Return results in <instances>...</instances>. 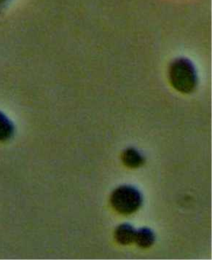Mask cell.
Listing matches in <instances>:
<instances>
[{"label":"cell","instance_id":"cell-6","mask_svg":"<svg viewBox=\"0 0 212 260\" xmlns=\"http://www.w3.org/2000/svg\"><path fill=\"white\" fill-rule=\"evenodd\" d=\"M14 126L11 120L0 112V142H6L13 137Z\"/></svg>","mask_w":212,"mask_h":260},{"label":"cell","instance_id":"cell-3","mask_svg":"<svg viewBox=\"0 0 212 260\" xmlns=\"http://www.w3.org/2000/svg\"><path fill=\"white\" fill-rule=\"evenodd\" d=\"M136 231L130 224H123L117 228L114 237L116 241L121 245H129L134 242Z\"/></svg>","mask_w":212,"mask_h":260},{"label":"cell","instance_id":"cell-7","mask_svg":"<svg viewBox=\"0 0 212 260\" xmlns=\"http://www.w3.org/2000/svg\"><path fill=\"white\" fill-rule=\"evenodd\" d=\"M8 0H0V5L3 4V3H6Z\"/></svg>","mask_w":212,"mask_h":260},{"label":"cell","instance_id":"cell-4","mask_svg":"<svg viewBox=\"0 0 212 260\" xmlns=\"http://www.w3.org/2000/svg\"><path fill=\"white\" fill-rule=\"evenodd\" d=\"M122 160L124 164L131 169L140 167L144 162L143 156L139 151L134 148H128L123 153Z\"/></svg>","mask_w":212,"mask_h":260},{"label":"cell","instance_id":"cell-5","mask_svg":"<svg viewBox=\"0 0 212 260\" xmlns=\"http://www.w3.org/2000/svg\"><path fill=\"white\" fill-rule=\"evenodd\" d=\"M155 239L154 233L149 228H142L136 231L134 241L141 248L150 247L154 244Z\"/></svg>","mask_w":212,"mask_h":260},{"label":"cell","instance_id":"cell-1","mask_svg":"<svg viewBox=\"0 0 212 260\" xmlns=\"http://www.w3.org/2000/svg\"><path fill=\"white\" fill-rule=\"evenodd\" d=\"M171 85L183 93H191L198 85V75L194 65L188 58H178L171 62L169 69Z\"/></svg>","mask_w":212,"mask_h":260},{"label":"cell","instance_id":"cell-2","mask_svg":"<svg viewBox=\"0 0 212 260\" xmlns=\"http://www.w3.org/2000/svg\"><path fill=\"white\" fill-rule=\"evenodd\" d=\"M112 207L120 214H131L140 208L142 196L137 189L132 186H121L114 189L111 196Z\"/></svg>","mask_w":212,"mask_h":260}]
</instances>
